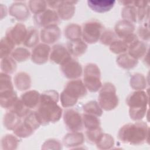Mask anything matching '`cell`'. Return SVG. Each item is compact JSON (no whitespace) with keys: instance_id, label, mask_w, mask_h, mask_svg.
Returning <instances> with one entry per match:
<instances>
[{"instance_id":"6da1fadb","label":"cell","mask_w":150,"mask_h":150,"mask_svg":"<svg viewBox=\"0 0 150 150\" xmlns=\"http://www.w3.org/2000/svg\"><path fill=\"white\" fill-rule=\"evenodd\" d=\"M59 96L53 90L45 91L40 94V103L36 112L41 125L57 122L62 115V109L57 104Z\"/></svg>"},{"instance_id":"7a4b0ae2","label":"cell","mask_w":150,"mask_h":150,"mask_svg":"<svg viewBox=\"0 0 150 150\" xmlns=\"http://www.w3.org/2000/svg\"><path fill=\"white\" fill-rule=\"evenodd\" d=\"M149 136V127L144 121L128 123L120 129L118 137L123 143L138 145L144 144Z\"/></svg>"},{"instance_id":"3957f363","label":"cell","mask_w":150,"mask_h":150,"mask_svg":"<svg viewBox=\"0 0 150 150\" xmlns=\"http://www.w3.org/2000/svg\"><path fill=\"white\" fill-rule=\"evenodd\" d=\"M87 93V88L81 80H71L66 84L60 94L61 104L63 107H71L77 103L79 98L85 96Z\"/></svg>"},{"instance_id":"277c9868","label":"cell","mask_w":150,"mask_h":150,"mask_svg":"<svg viewBox=\"0 0 150 150\" xmlns=\"http://www.w3.org/2000/svg\"><path fill=\"white\" fill-rule=\"evenodd\" d=\"M126 103L129 107V115L134 121H140L146 114L148 97L142 90H138L131 93L126 99Z\"/></svg>"},{"instance_id":"5b68a950","label":"cell","mask_w":150,"mask_h":150,"mask_svg":"<svg viewBox=\"0 0 150 150\" xmlns=\"http://www.w3.org/2000/svg\"><path fill=\"white\" fill-rule=\"evenodd\" d=\"M100 90L98 101L101 108L105 111L116 108L118 104V98L114 85L111 83H105Z\"/></svg>"},{"instance_id":"8992f818","label":"cell","mask_w":150,"mask_h":150,"mask_svg":"<svg viewBox=\"0 0 150 150\" xmlns=\"http://www.w3.org/2000/svg\"><path fill=\"white\" fill-rule=\"evenodd\" d=\"M83 76V83L90 92H96L101 88V72L97 65L94 63L86 64Z\"/></svg>"},{"instance_id":"52a82bcc","label":"cell","mask_w":150,"mask_h":150,"mask_svg":"<svg viewBox=\"0 0 150 150\" xmlns=\"http://www.w3.org/2000/svg\"><path fill=\"white\" fill-rule=\"evenodd\" d=\"M103 25L96 20H90L83 25L81 36L84 42L92 44L97 42L103 32Z\"/></svg>"},{"instance_id":"ba28073f","label":"cell","mask_w":150,"mask_h":150,"mask_svg":"<svg viewBox=\"0 0 150 150\" xmlns=\"http://www.w3.org/2000/svg\"><path fill=\"white\" fill-rule=\"evenodd\" d=\"M63 121L67 129L71 132H78L83 129L82 117L74 109H68L64 111Z\"/></svg>"},{"instance_id":"9c48e42d","label":"cell","mask_w":150,"mask_h":150,"mask_svg":"<svg viewBox=\"0 0 150 150\" xmlns=\"http://www.w3.org/2000/svg\"><path fill=\"white\" fill-rule=\"evenodd\" d=\"M33 18L35 25L43 28L52 25H57L59 23L57 13L51 9H46L39 13L35 14Z\"/></svg>"},{"instance_id":"30bf717a","label":"cell","mask_w":150,"mask_h":150,"mask_svg":"<svg viewBox=\"0 0 150 150\" xmlns=\"http://www.w3.org/2000/svg\"><path fill=\"white\" fill-rule=\"evenodd\" d=\"M60 66L62 73L69 79H77L82 74L83 71L81 64L72 57H70Z\"/></svg>"},{"instance_id":"8fae6325","label":"cell","mask_w":150,"mask_h":150,"mask_svg":"<svg viewBox=\"0 0 150 150\" xmlns=\"http://www.w3.org/2000/svg\"><path fill=\"white\" fill-rule=\"evenodd\" d=\"M28 29L25 25L18 23L15 26L8 28L6 32L5 37L15 45H19L23 43L27 34Z\"/></svg>"},{"instance_id":"7c38bea8","label":"cell","mask_w":150,"mask_h":150,"mask_svg":"<svg viewBox=\"0 0 150 150\" xmlns=\"http://www.w3.org/2000/svg\"><path fill=\"white\" fill-rule=\"evenodd\" d=\"M51 49L45 43H39L34 47L31 53L32 61L38 64L45 63L50 56Z\"/></svg>"},{"instance_id":"4fadbf2b","label":"cell","mask_w":150,"mask_h":150,"mask_svg":"<svg viewBox=\"0 0 150 150\" xmlns=\"http://www.w3.org/2000/svg\"><path fill=\"white\" fill-rule=\"evenodd\" d=\"M70 57H71V54L68 51L67 48L62 45L53 46L49 56L51 62L60 65Z\"/></svg>"},{"instance_id":"5bb4252c","label":"cell","mask_w":150,"mask_h":150,"mask_svg":"<svg viewBox=\"0 0 150 150\" xmlns=\"http://www.w3.org/2000/svg\"><path fill=\"white\" fill-rule=\"evenodd\" d=\"M61 35L59 28L57 25H52L42 29L40 36L42 42L45 44H52L57 41Z\"/></svg>"},{"instance_id":"9a60e30c","label":"cell","mask_w":150,"mask_h":150,"mask_svg":"<svg viewBox=\"0 0 150 150\" xmlns=\"http://www.w3.org/2000/svg\"><path fill=\"white\" fill-rule=\"evenodd\" d=\"M9 13L17 20L21 21L26 20L29 16L28 6L21 2H16L12 4L9 8Z\"/></svg>"},{"instance_id":"2e32d148","label":"cell","mask_w":150,"mask_h":150,"mask_svg":"<svg viewBox=\"0 0 150 150\" xmlns=\"http://www.w3.org/2000/svg\"><path fill=\"white\" fill-rule=\"evenodd\" d=\"M77 1H61L57 11L59 17L63 20H69L71 18L75 12L74 5Z\"/></svg>"},{"instance_id":"e0dca14e","label":"cell","mask_w":150,"mask_h":150,"mask_svg":"<svg viewBox=\"0 0 150 150\" xmlns=\"http://www.w3.org/2000/svg\"><path fill=\"white\" fill-rule=\"evenodd\" d=\"M115 1L112 0H89L88 7L97 13H104L110 11L114 6Z\"/></svg>"},{"instance_id":"ac0fdd59","label":"cell","mask_w":150,"mask_h":150,"mask_svg":"<svg viewBox=\"0 0 150 150\" xmlns=\"http://www.w3.org/2000/svg\"><path fill=\"white\" fill-rule=\"evenodd\" d=\"M134 30L135 26L134 24L124 19L117 22L114 27L116 35L122 39L127 36L134 33Z\"/></svg>"},{"instance_id":"d6986e66","label":"cell","mask_w":150,"mask_h":150,"mask_svg":"<svg viewBox=\"0 0 150 150\" xmlns=\"http://www.w3.org/2000/svg\"><path fill=\"white\" fill-rule=\"evenodd\" d=\"M40 94L36 90H29L23 93L20 98L24 104L29 109L38 107L40 103Z\"/></svg>"},{"instance_id":"ffe728a7","label":"cell","mask_w":150,"mask_h":150,"mask_svg":"<svg viewBox=\"0 0 150 150\" xmlns=\"http://www.w3.org/2000/svg\"><path fill=\"white\" fill-rule=\"evenodd\" d=\"M67 46L70 54L75 57L81 56L87 49V44L81 39L70 40L67 43Z\"/></svg>"},{"instance_id":"44dd1931","label":"cell","mask_w":150,"mask_h":150,"mask_svg":"<svg viewBox=\"0 0 150 150\" xmlns=\"http://www.w3.org/2000/svg\"><path fill=\"white\" fill-rule=\"evenodd\" d=\"M128 54L133 58L138 60L145 55L147 51L146 44L139 40L128 46Z\"/></svg>"},{"instance_id":"7402d4cb","label":"cell","mask_w":150,"mask_h":150,"mask_svg":"<svg viewBox=\"0 0 150 150\" xmlns=\"http://www.w3.org/2000/svg\"><path fill=\"white\" fill-rule=\"evenodd\" d=\"M18 98L16 93L13 90L0 92V104L3 108L9 110Z\"/></svg>"},{"instance_id":"603a6c76","label":"cell","mask_w":150,"mask_h":150,"mask_svg":"<svg viewBox=\"0 0 150 150\" xmlns=\"http://www.w3.org/2000/svg\"><path fill=\"white\" fill-rule=\"evenodd\" d=\"M14 83L19 90H26L29 88L31 86V79L28 73L19 72L14 77Z\"/></svg>"},{"instance_id":"cb8c5ba5","label":"cell","mask_w":150,"mask_h":150,"mask_svg":"<svg viewBox=\"0 0 150 150\" xmlns=\"http://www.w3.org/2000/svg\"><path fill=\"white\" fill-rule=\"evenodd\" d=\"M21 122V117L11 110L4 116L3 124L7 129L13 130Z\"/></svg>"},{"instance_id":"d4e9b609","label":"cell","mask_w":150,"mask_h":150,"mask_svg":"<svg viewBox=\"0 0 150 150\" xmlns=\"http://www.w3.org/2000/svg\"><path fill=\"white\" fill-rule=\"evenodd\" d=\"M84 142V136L81 132H72L67 134L63 138V143L68 147L81 145Z\"/></svg>"},{"instance_id":"484cf974","label":"cell","mask_w":150,"mask_h":150,"mask_svg":"<svg viewBox=\"0 0 150 150\" xmlns=\"http://www.w3.org/2000/svg\"><path fill=\"white\" fill-rule=\"evenodd\" d=\"M117 63L120 67L125 69H129L137 66L138 60L131 57L128 53H124L120 54L117 58Z\"/></svg>"},{"instance_id":"4316f807","label":"cell","mask_w":150,"mask_h":150,"mask_svg":"<svg viewBox=\"0 0 150 150\" xmlns=\"http://www.w3.org/2000/svg\"><path fill=\"white\" fill-rule=\"evenodd\" d=\"M39 42V33L35 28L30 27L28 29L27 34L23 45L28 47H33L37 45Z\"/></svg>"},{"instance_id":"83f0119b","label":"cell","mask_w":150,"mask_h":150,"mask_svg":"<svg viewBox=\"0 0 150 150\" xmlns=\"http://www.w3.org/2000/svg\"><path fill=\"white\" fill-rule=\"evenodd\" d=\"M64 35L70 40L79 39L81 36V28L77 24L71 23L65 28Z\"/></svg>"},{"instance_id":"f1b7e54d","label":"cell","mask_w":150,"mask_h":150,"mask_svg":"<svg viewBox=\"0 0 150 150\" xmlns=\"http://www.w3.org/2000/svg\"><path fill=\"white\" fill-rule=\"evenodd\" d=\"M16 63L13 57L9 56L1 59V72L10 74L14 73L16 69Z\"/></svg>"},{"instance_id":"f546056e","label":"cell","mask_w":150,"mask_h":150,"mask_svg":"<svg viewBox=\"0 0 150 150\" xmlns=\"http://www.w3.org/2000/svg\"><path fill=\"white\" fill-rule=\"evenodd\" d=\"M94 115L84 113L82 115L83 125L87 129H91L100 127V120Z\"/></svg>"},{"instance_id":"4dcf8cb0","label":"cell","mask_w":150,"mask_h":150,"mask_svg":"<svg viewBox=\"0 0 150 150\" xmlns=\"http://www.w3.org/2000/svg\"><path fill=\"white\" fill-rule=\"evenodd\" d=\"M121 16L124 20L132 23H135L137 20V9L133 5L125 6L121 12Z\"/></svg>"},{"instance_id":"1f68e13d","label":"cell","mask_w":150,"mask_h":150,"mask_svg":"<svg viewBox=\"0 0 150 150\" xmlns=\"http://www.w3.org/2000/svg\"><path fill=\"white\" fill-rule=\"evenodd\" d=\"M15 45L5 36L1 39L0 42V56L1 59L9 56L13 52Z\"/></svg>"},{"instance_id":"d6a6232c","label":"cell","mask_w":150,"mask_h":150,"mask_svg":"<svg viewBox=\"0 0 150 150\" xmlns=\"http://www.w3.org/2000/svg\"><path fill=\"white\" fill-rule=\"evenodd\" d=\"M83 110L84 113L94 115L97 117H100L103 114L102 108L96 101H91L87 103L83 106Z\"/></svg>"},{"instance_id":"836d02e7","label":"cell","mask_w":150,"mask_h":150,"mask_svg":"<svg viewBox=\"0 0 150 150\" xmlns=\"http://www.w3.org/2000/svg\"><path fill=\"white\" fill-rule=\"evenodd\" d=\"M9 110L16 114L21 118L26 116L30 112L29 108L24 104L21 98H18Z\"/></svg>"},{"instance_id":"e575fe53","label":"cell","mask_w":150,"mask_h":150,"mask_svg":"<svg viewBox=\"0 0 150 150\" xmlns=\"http://www.w3.org/2000/svg\"><path fill=\"white\" fill-rule=\"evenodd\" d=\"M130 86L134 90H142L146 87V79L141 74H135L131 78Z\"/></svg>"},{"instance_id":"d590c367","label":"cell","mask_w":150,"mask_h":150,"mask_svg":"<svg viewBox=\"0 0 150 150\" xmlns=\"http://www.w3.org/2000/svg\"><path fill=\"white\" fill-rule=\"evenodd\" d=\"M23 122L33 131L38 129L41 125L37 117L35 111H30L29 113L26 116Z\"/></svg>"},{"instance_id":"8d00e7d4","label":"cell","mask_w":150,"mask_h":150,"mask_svg":"<svg viewBox=\"0 0 150 150\" xmlns=\"http://www.w3.org/2000/svg\"><path fill=\"white\" fill-rule=\"evenodd\" d=\"M12 56L15 60L18 62H22L29 59L30 56L29 51L25 47H18L12 53Z\"/></svg>"},{"instance_id":"74e56055","label":"cell","mask_w":150,"mask_h":150,"mask_svg":"<svg viewBox=\"0 0 150 150\" xmlns=\"http://www.w3.org/2000/svg\"><path fill=\"white\" fill-rule=\"evenodd\" d=\"M114 144L113 138L109 134H103L96 142L97 148L100 149H109Z\"/></svg>"},{"instance_id":"f35d334b","label":"cell","mask_w":150,"mask_h":150,"mask_svg":"<svg viewBox=\"0 0 150 150\" xmlns=\"http://www.w3.org/2000/svg\"><path fill=\"white\" fill-rule=\"evenodd\" d=\"M13 90L11 76L1 72L0 74V92Z\"/></svg>"},{"instance_id":"ab89813d","label":"cell","mask_w":150,"mask_h":150,"mask_svg":"<svg viewBox=\"0 0 150 150\" xmlns=\"http://www.w3.org/2000/svg\"><path fill=\"white\" fill-rule=\"evenodd\" d=\"M47 2L45 1L36 0L29 1V7L30 11L35 14L39 13L46 9Z\"/></svg>"},{"instance_id":"60d3db41","label":"cell","mask_w":150,"mask_h":150,"mask_svg":"<svg viewBox=\"0 0 150 150\" xmlns=\"http://www.w3.org/2000/svg\"><path fill=\"white\" fill-rule=\"evenodd\" d=\"M117 36L115 32L111 29H107L102 32L100 40L101 43L105 45H110L114 41L117 39Z\"/></svg>"},{"instance_id":"b9f144b4","label":"cell","mask_w":150,"mask_h":150,"mask_svg":"<svg viewBox=\"0 0 150 150\" xmlns=\"http://www.w3.org/2000/svg\"><path fill=\"white\" fill-rule=\"evenodd\" d=\"M13 133L21 138H26L30 136L33 133V131L28 128L23 122L20 123L13 130Z\"/></svg>"},{"instance_id":"7bdbcfd3","label":"cell","mask_w":150,"mask_h":150,"mask_svg":"<svg viewBox=\"0 0 150 150\" xmlns=\"http://www.w3.org/2000/svg\"><path fill=\"white\" fill-rule=\"evenodd\" d=\"M110 49L115 54H120L127 52L128 49V46L123 40L117 39L110 45Z\"/></svg>"},{"instance_id":"ee69618b","label":"cell","mask_w":150,"mask_h":150,"mask_svg":"<svg viewBox=\"0 0 150 150\" xmlns=\"http://www.w3.org/2000/svg\"><path fill=\"white\" fill-rule=\"evenodd\" d=\"M19 140L12 135H6L1 141V145L3 149H7V146H9V149H15L18 145Z\"/></svg>"},{"instance_id":"f6af8a7d","label":"cell","mask_w":150,"mask_h":150,"mask_svg":"<svg viewBox=\"0 0 150 150\" xmlns=\"http://www.w3.org/2000/svg\"><path fill=\"white\" fill-rule=\"evenodd\" d=\"M102 134H103V131L100 127L94 129H87L86 131L87 138L88 140L92 143L96 144V142L100 139Z\"/></svg>"},{"instance_id":"bcb514c9","label":"cell","mask_w":150,"mask_h":150,"mask_svg":"<svg viewBox=\"0 0 150 150\" xmlns=\"http://www.w3.org/2000/svg\"><path fill=\"white\" fill-rule=\"evenodd\" d=\"M149 28L147 23H144V24L140 27L138 30V35L140 38L144 40H148L149 38Z\"/></svg>"},{"instance_id":"7dc6e473","label":"cell","mask_w":150,"mask_h":150,"mask_svg":"<svg viewBox=\"0 0 150 150\" xmlns=\"http://www.w3.org/2000/svg\"><path fill=\"white\" fill-rule=\"evenodd\" d=\"M149 6L148 5L138 8L137 9V19L139 22H142L148 18Z\"/></svg>"},{"instance_id":"c3c4849f","label":"cell","mask_w":150,"mask_h":150,"mask_svg":"<svg viewBox=\"0 0 150 150\" xmlns=\"http://www.w3.org/2000/svg\"><path fill=\"white\" fill-rule=\"evenodd\" d=\"M47 5L49 6V7L52 8V9H57L60 1H47Z\"/></svg>"}]
</instances>
